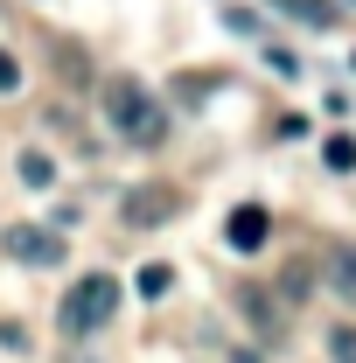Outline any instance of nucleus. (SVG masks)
<instances>
[{"mask_svg": "<svg viewBox=\"0 0 356 363\" xmlns=\"http://www.w3.org/2000/svg\"><path fill=\"white\" fill-rule=\"evenodd\" d=\"M105 119H112V133L133 140V147H154V140L168 133V112L154 105V91L140 84V77H112L105 84Z\"/></svg>", "mask_w": 356, "mask_h": 363, "instance_id": "obj_1", "label": "nucleus"}, {"mask_svg": "<svg viewBox=\"0 0 356 363\" xmlns=\"http://www.w3.org/2000/svg\"><path fill=\"white\" fill-rule=\"evenodd\" d=\"M112 308H119V279H112V272H84V279L63 294L56 328H63L70 342H84L91 328H105V321H112Z\"/></svg>", "mask_w": 356, "mask_h": 363, "instance_id": "obj_2", "label": "nucleus"}, {"mask_svg": "<svg viewBox=\"0 0 356 363\" xmlns=\"http://www.w3.org/2000/svg\"><path fill=\"white\" fill-rule=\"evenodd\" d=\"M7 259H21V266H63V230L7 224Z\"/></svg>", "mask_w": 356, "mask_h": 363, "instance_id": "obj_3", "label": "nucleus"}, {"mask_svg": "<svg viewBox=\"0 0 356 363\" xmlns=\"http://www.w3.org/2000/svg\"><path fill=\"white\" fill-rule=\"evenodd\" d=\"M223 238H230V252H259V245L272 238L266 203H238V210H230V224H223Z\"/></svg>", "mask_w": 356, "mask_h": 363, "instance_id": "obj_4", "label": "nucleus"}, {"mask_svg": "<svg viewBox=\"0 0 356 363\" xmlns=\"http://www.w3.org/2000/svg\"><path fill=\"white\" fill-rule=\"evenodd\" d=\"M175 210V189H133L126 196V224H168Z\"/></svg>", "mask_w": 356, "mask_h": 363, "instance_id": "obj_5", "label": "nucleus"}, {"mask_svg": "<svg viewBox=\"0 0 356 363\" xmlns=\"http://www.w3.org/2000/svg\"><path fill=\"white\" fill-rule=\"evenodd\" d=\"M168 286H175V266H140V279H133V294H140V301H161Z\"/></svg>", "mask_w": 356, "mask_h": 363, "instance_id": "obj_6", "label": "nucleus"}, {"mask_svg": "<svg viewBox=\"0 0 356 363\" xmlns=\"http://www.w3.org/2000/svg\"><path fill=\"white\" fill-rule=\"evenodd\" d=\"M279 7H287L294 21H314V28H328V21H335V0H279Z\"/></svg>", "mask_w": 356, "mask_h": 363, "instance_id": "obj_7", "label": "nucleus"}, {"mask_svg": "<svg viewBox=\"0 0 356 363\" xmlns=\"http://www.w3.org/2000/svg\"><path fill=\"white\" fill-rule=\"evenodd\" d=\"M321 161H328L335 175H350V168H356V140H350V133H335L328 147H321Z\"/></svg>", "mask_w": 356, "mask_h": 363, "instance_id": "obj_8", "label": "nucleus"}, {"mask_svg": "<svg viewBox=\"0 0 356 363\" xmlns=\"http://www.w3.org/2000/svg\"><path fill=\"white\" fill-rule=\"evenodd\" d=\"M21 182H28V189H49V182H56V161H49V154H21Z\"/></svg>", "mask_w": 356, "mask_h": 363, "instance_id": "obj_9", "label": "nucleus"}, {"mask_svg": "<svg viewBox=\"0 0 356 363\" xmlns=\"http://www.w3.org/2000/svg\"><path fill=\"white\" fill-rule=\"evenodd\" d=\"M328 350H335V363H356V328H328Z\"/></svg>", "mask_w": 356, "mask_h": 363, "instance_id": "obj_10", "label": "nucleus"}, {"mask_svg": "<svg viewBox=\"0 0 356 363\" xmlns=\"http://www.w3.org/2000/svg\"><path fill=\"white\" fill-rule=\"evenodd\" d=\"M335 266H343V272H335V286H343V294H356V252H335Z\"/></svg>", "mask_w": 356, "mask_h": 363, "instance_id": "obj_11", "label": "nucleus"}, {"mask_svg": "<svg viewBox=\"0 0 356 363\" xmlns=\"http://www.w3.org/2000/svg\"><path fill=\"white\" fill-rule=\"evenodd\" d=\"M14 84H21V63H14V56L0 49V91H14Z\"/></svg>", "mask_w": 356, "mask_h": 363, "instance_id": "obj_12", "label": "nucleus"}, {"mask_svg": "<svg viewBox=\"0 0 356 363\" xmlns=\"http://www.w3.org/2000/svg\"><path fill=\"white\" fill-rule=\"evenodd\" d=\"M350 63H356V56H350Z\"/></svg>", "mask_w": 356, "mask_h": 363, "instance_id": "obj_13", "label": "nucleus"}]
</instances>
